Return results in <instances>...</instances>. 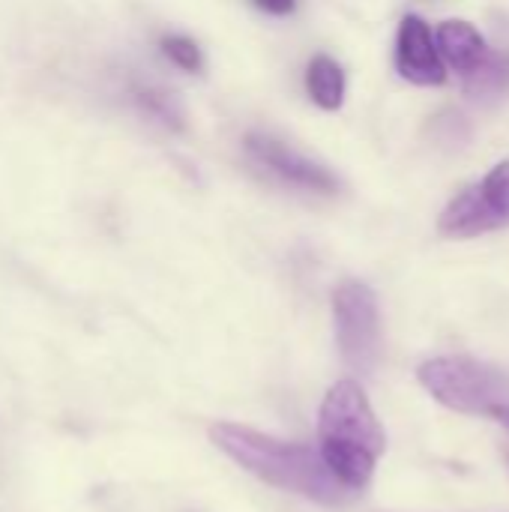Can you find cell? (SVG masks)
<instances>
[{
  "instance_id": "cell-1",
  "label": "cell",
  "mask_w": 509,
  "mask_h": 512,
  "mask_svg": "<svg viewBox=\"0 0 509 512\" xmlns=\"http://www.w3.org/2000/svg\"><path fill=\"white\" fill-rule=\"evenodd\" d=\"M210 441L243 471L282 492L309 498L324 507H342L354 498V492L330 474L315 447L279 441L237 423H216L210 429Z\"/></svg>"
},
{
  "instance_id": "cell-2",
  "label": "cell",
  "mask_w": 509,
  "mask_h": 512,
  "mask_svg": "<svg viewBox=\"0 0 509 512\" xmlns=\"http://www.w3.org/2000/svg\"><path fill=\"white\" fill-rule=\"evenodd\" d=\"M387 450V435L363 393L351 378L330 387L318 414V453L330 474L351 489L363 492Z\"/></svg>"
},
{
  "instance_id": "cell-3",
  "label": "cell",
  "mask_w": 509,
  "mask_h": 512,
  "mask_svg": "<svg viewBox=\"0 0 509 512\" xmlns=\"http://www.w3.org/2000/svg\"><path fill=\"white\" fill-rule=\"evenodd\" d=\"M417 381L450 411L492 417L509 405V375L474 357H432L417 369Z\"/></svg>"
},
{
  "instance_id": "cell-4",
  "label": "cell",
  "mask_w": 509,
  "mask_h": 512,
  "mask_svg": "<svg viewBox=\"0 0 509 512\" xmlns=\"http://www.w3.org/2000/svg\"><path fill=\"white\" fill-rule=\"evenodd\" d=\"M333 318L342 360L354 372H375L381 360V312L375 291L357 279L342 282L333 294Z\"/></svg>"
},
{
  "instance_id": "cell-5",
  "label": "cell",
  "mask_w": 509,
  "mask_h": 512,
  "mask_svg": "<svg viewBox=\"0 0 509 512\" xmlns=\"http://www.w3.org/2000/svg\"><path fill=\"white\" fill-rule=\"evenodd\" d=\"M509 225V159L489 168V174L459 192L441 213L438 231L450 240H468Z\"/></svg>"
},
{
  "instance_id": "cell-6",
  "label": "cell",
  "mask_w": 509,
  "mask_h": 512,
  "mask_svg": "<svg viewBox=\"0 0 509 512\" xmlns=\"http://www.w3.org/2000/svg\"><path fill=\"white\" fill-rule=\"evenodd\" d=\"M246 150L249 156L264 165L267 171H273L279 180L306 189V192H318V195H336L339 192V180L330 168L306 159L303 153L285 147L282 141H276L273 135L264 132H249L246 135Z\"/></svg>"
},
{
  "instance_id": "cell-7",
  "label": "cell",
  "mask_w": 509,
  "mask_h": 512,
  "mask_svg": "<svg viewBox=\"0 0 509 512\" xmlns=\"http://www.w3.org/2000/svg\"><path fill=\"white\" fill-rule=\"evenodd\" d=\"M396 69L405 81L438 87L447 81V66L438 54L435 33L420 15H405L396 36Z\"/></svg>"
},
{
  "instance_id": "cell-8",
  "label": "cell",
  "mask_w": 509,
  "mask_h": 512,
  "mask_svg": "<svg viewBox=\"0 0 509 512\" xmlns=\"http://www.w3.org/2000/svg\"><path fill=\"white\" fill-rule=\"evenodd\" d=\"M435 45H438V54H441L444 66H450L462 78L474 75L489 60L486 36L465 18L444 21L438 27V33H435Z\"/></svg>"
},
{
  "instance_id": "cell-9",
  "label": "cell",
  "mask_w": 509,
  "mask_h": 512,
  "mask_svg": "<svg viewBox=\"0 0 509 512\" xmlns=\"http://www.w3.org/2000/svg\"><path fill=\"white\" fill-rule=\"evenodd\" d=\"M306 90H309L312 102L321 105L324 111L342 108V102H345V69L327 54L312 57L306 66Z\"/></svg>"
},
{
  "instance_id": "cell-10",
  "label": "cell",
  "mask_w": 509,
  "mask_h": 512,
  "mask_svg": "<svg viewBox=\"0 0 509 512\" xmlns=\"http://www.w3.org/2000/svg\"><path fill=\"white\" fill-rule=\"evenodd\" d=\"M132 105L147 120L159 123L168 132H180L186 126V114H183L180 99L171 90L159 87V84H135L132 87Z\"/></svg>"
},
{
  "instance_id": "cell-11",
  "label": "cell",
  "mask_w": 509,
  "mask_h": 512,
  "mask_svg": "<svg viewBox=\"0 0 509 512\" xmlns=\"http://www.w3.org/2000/svg\"><path fill=\"white\" fill-rule=\"evenodd\" d=\"M507 78H509V66L504 57H492L489 54V60L474 72V75H468L465 81H468V93H474L477 99H492V96H498L504 87H507Z\"/></svg>"
},
{
  "instance_id": "cell-12",
  "label": "cell",
  "mask_w": 509,
  "mask_h": 512,
  "mask_svg": "<svg viewBox=\"0 0 509 512\" xmlns=\"http://www.w3.org/2000/svg\"><path fill=\"white\" fill-rule=\"evenodd\" d=\"M159 48H162V54H165L174 66H180L183 72H201V69H204V54H201L198 42L189 39V36L168 33V36L159 39Z\"/></svg>"
},
{
  "instance_id": "cell-13",
  "label": "cell",
  "mask_w": 509,
  "mask_h": 512,
  "mask_svg": "<svg viewBox=\"0 0 509 512\" xmlns=\"http://www.w3.org/2000/svg\"><path fill=\"white\" fill-rule=\"evenodd\" d=\"M255 6L270 12V15H288V12H294L297 3L294 0H255Z\"/></svg>"
},
{
  "instance_id": "cell-14",
  "label": "cell",
  "mask_w": 509,
  "mask_h": 512,
  "mask_svg": "<svg viewBox=\"0 0 509 512\" xmlns=\"http://www.w3.org/2000/svg\"><path fill=\"white\" fill-rule=\"evenodd\" d=\"M492 417H495L504 429H509V405H504V408H495V411H492Z\"/></svg>"
}]
</instances>
